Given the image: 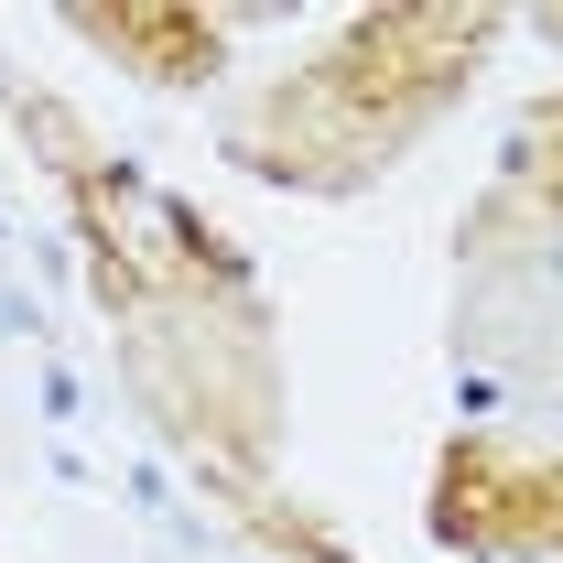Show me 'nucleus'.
I'll return each mask as SVG.
<instances>
[{"mask_svg":"<svg viewBox=\"0 0 563 563\" xmlns=\"http://www.w3.org/2000/svg\"><path fill=\"white\" fill-rule=\"evenodd\" d=\"M498 22L488 11H379L336 33L314 66L261 98V120L239 131V163L292 174V185H357L368 163H390V141H412L477 66Z\"/></svg>","mask_w":563,"mask_h":563,"instance_id":"f257e3e1","label":"nucleus"},{"mask_svg":"<svg viewBox=\"0 0 563 563\" xmlns=\"http://www.w3.org/2000/svg\"><path fill=\"white\" fill-rule=\"evenodd\" d=\"M76 33L87 44H120L141 76H163V87H196V76H217V22H196V11H76Z\"/></svg>","mask_w":563,"mask_h":563,"instance_id":"7ed1b4c3","label":"nucleus"},{"mask_svg":"<svg viewBox=\"0 0 563 563\" xmlns=\"http://www.w3.org/2000/svg\"><path fill=\"white\" fill-rule=\"evenodd\" d=\"M433 531L477 553H563V466L509 444H455L433 466Z\"/></svg>","mask_w":563,"mask_h":563,"instance_id":"f03ea898","label":"nucleus"},{"mask_svg":"<svg viewBox=\"0 0 563 563\" xmlns=\"http://www.w3.org/2000/svg\"><path fill=\"white\" fill-rule=\"evenodd\" d=\"M509 207L563 217V109H542V120H531V141H520V174H509Z\"/></svg>","mask_w":563,"mask_h":563,"instance_id":"20e7f679","label":"nucleus"}]
</instances>
